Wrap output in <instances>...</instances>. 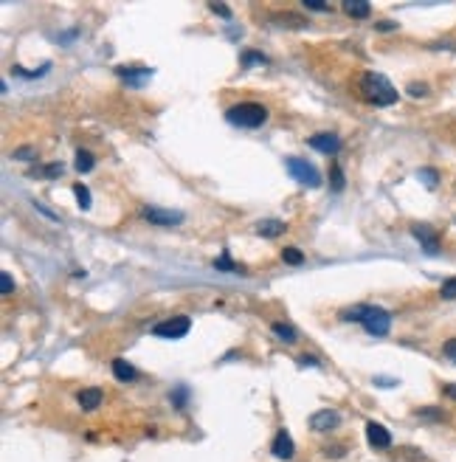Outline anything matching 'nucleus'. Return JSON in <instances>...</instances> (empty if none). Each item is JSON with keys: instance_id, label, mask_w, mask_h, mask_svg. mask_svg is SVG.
I'll list each match as a JSON object with an SVG mask.
<instances>
[{"instance_id": "nucleus-1", "label": "nucleus", "mask_w": 456, "mask_h": 462, "mask_svg": "<svg viewBox=\"0 0 456 462\" xmlns=\"http://www.w3.org/2000/svg\"><path fill=\"white\" fill-rule=\"evenodd\" d=\"M360 93L366 102L372 105H395L397 102V91L395 85L383 77V74H374V71H366L360 77Z\"/></svg>"}, {"instance_id": "nucleus-2", "label": "nucleus", "mask_w": 456, "mask_h": 462, "mask_svg": "<svg viewBox=\"0 0 456 462\" xmlns=\"http://www.w3.org/2000/svg\"><path fill=\"white\" fill-rule=\"evenodd\" d=\"M225 118L231 121V124H237V127H248V130H254V127L265 124V118H268V110H265L262 105H257V102H243V105L228 107Z\"/></svg>"}, {"instance_id": "nucleus-3", "label": "nucleus", "mask_w": 456, "mask_h": 462, "mask_svg": "<svg viewBox=\"0 0 456 462\" xmlns=\"http://www.w3.org/2000/svg\"><path fill=\"white\" fill-rule=\"evenodd\" d=\"M360 324H363V330H366L369 336H389L392 316H389L383 307H372V305H366Z\"/></svg>"}, {"instance_id": "nucleus-4", "label": "nucleus", "mask_w": 456, "mask_h": 462, "mask_svg": "<svg viewBox=\"0 0 456 462\" xmlns=\"http://www.w3.org/2000/svg\"><path fill=\"white\" fill-rule=\"evenodd\" d=\"M284 164H287V172L293 175V180H298L301 186H310V189L321 186V175H319V169H316L313 164H307L304 158H287Z\"/></svg>"}, {"instance_id": "nucleus-5", "label": "nucleus", "mask_w": 456, "mask_h": 462, "mask_svg": "<svg viewBox=\"0 0 456 462\" xmlns=\"http://www.w3.org/2000/svg\"><path fill=\"white\" fill-rule=\"evenodd\" d=\"M189 327H192V321L186 318V316H178V318H169V321H161V324H155V333L158 339H183L186 333H189Z\"/></svg>"}, {"instance_id": "nucleus-6", "label": "nucleus", "mask_w": 456, "mask_h": 462, "mask_svg": "<svg viewBox=\"0 0 456 462\" xmlns=\"http://www.w3.org/2000/svg\"><path fill=\"white\" fill-rule=\"evenodd\" d=\"M141 217L155 223V226H181L183 223V212H172V209H155V206H146L141 209Z\"/></svg>"}, {"instance_id": "nucleus-7", "label": "nucleus", "mask_w": 456, "mask_h": 462, "mask_svg": "<svg viewBox=\"0 0 456 462\" xmlns=\"http://www.w3.org/2000/svg\"><path fill=\"white\" fill-rule=\"evenodd\" d=\"M411 234L420 240L423 251H428V254H439V237H436V231H434L431 226L417 223V226H411Z\"/></svg>"}, {"instance_id": "nucleus-8", "label": "nucleus", "mask_w": 456, "mask_h": 462, "mask_svg": "<svg viewBox=\"0 0 456 462\" xmlns=\"http://www.w3.org/2000/svg\"><path fill=\"white\" fill-rule=\"evenodd\" d=\"M366 440H369V445L372 448H380V451H386L389 445H392V434L380 426V423H366Z\"/></svg>"}, {"instance_id": "nucleus-9", "label": "nucleus", "mask_w": 456, "mask_h": 462, "mask_svg": "<svg viewBox=\"0 0 456 462\" xmlns=\"http://www.w3.org/2000/svg\"><path fill=\"white\" fill-rule=\"evenodd\" d=\"M310 147L319 150V153H327V155H335L341 150V139L335 133H319V136H310Z\"/></svg>"}, {"instance_id": "nucleus-10", "label": "nucleus", "mask_w": 456, "mask_h": 462, "mask_svg": "<svg viewBox=\"0 0 456 462\" xmlns=\"http://www.w3.org/2000/svg\"><path fill=\"white\" fill-rule=\"evenodd\" d=\"M338 423H341V415L333 412V409H321V412H316V415L310 417V426H313L316 431H333Z\"/></svg>"}, {"instance_id": "nucleus-11", "label": "nucleus", "mask_w": 456, "mask_h": 462, "mask_svg": "<svg viewBox=\"0 0 456 462\" xmlns=\"http://www.w3.org/2000/svg\"><path fill=\"white\" fill-rule=\"evenodd\" d=\"M293 440H290V434L287 431H279L276 437H273V442H271V454L276 456V459H290L293 456Z\"/></svg>"}, {"instance_id": "nucleus-12", "label": "nucleus", "mask_w": 456, "mask_h": 462, "mask_svg": "<svg viewBox=\"0 0 456 462\" xmlns=\"http://www.w3.org/2000/svg\"><path fill=\"white\" fill-rule=\"evenodd\" d=\"M76 401H79V406H82V409L93 412V409H99V403L105 401V392H102V389H96V386H91V389H82L79 394H76Z\"/></svg>"}, {"instance_id": "nucleus-13", "label": "nucleus", "mask_w": 456, "mask_h": 462, "mask_svg": "<svg viewBox=\"0 0 456 462\" xmlns=\"http://www.w3.org/2000/svg\"><path fill=\"white\" fill-rule=\"evenodd\" d=\"M116 74L121 79H127V85H132V88H141L152 77V71H146V68H116Z\"/></svg>"}, {"instance_id": "nucleus-14", "label": "nucleus", "mask_w": 456, "mask_h": 462, "mask_svg": "<svg viewBox=\"0 0 456 462\" xmlns=\"http://www.w3.org/2000/svg\"><path fill=\"white\" fill-rule=\"evenodd\" d=\"M344 12H347L349 17L363 20V17H369V15H372V6L366 3V0H347V3H344Z\"/></svg>"}, {"instance_id": "nucleus-15", "label": "nucleus", "mask_w": 456, "mask_h": 462, "mask_svg": "<svg viewBox=\"0 0 456 462\" xmlns=\"http://www.w3.org/2000/svg\"><path fill=\"white\" fill-rule=\"evenodd\" d=\"M113 375H116L119 380H124V383H130V380H135V378H138L135 367H130V364H127V361H121V358H116V361H113Z\"/></svg>"}, {"instance_id": "nucleus-16", "label": "nucleus", "mask_w": 456, "mask_h": 462, "mask_svg": "<svg viewBox=\"0 0 456 462\" xmlns=\"http://www.w3.org/2000/svg\"><path fill=\"white\" fill-rule=\"evenodd\" d=\"M273 333H276V339H282L284 344H293V341L298 339L296 327H293V324H284V321H276V324H273Z\"/></svg>"}, {"instance_id": "nucleus-17", "label": "nucleus", "mask_w": 456, "mask_h": 462, "mask_svg": "<svg viewBox=\"0 0 456 462\" xmlns=\"http://www.w3.org/2000/svg\"><path fill=\"white\" fill-rule=\"evenodd\" d=\"M257 231L262 237H279L284 231V220H262V223H257Z\"/></svg>"}, {"instance_id": "nucleus-18", "label": "nucleus", "mask_w": 456, "mask_h": 462, "mask_svg": "<svg viewBox=\"0 0 456 462\" xmlns=\"http://www.w3.org/2000/svg\"><path fill=\"white\" fill-rule=\"evenodd\" d=\"M73 194H76V203H79V209L82 212H88L91 209V189L85 186V183H73Z\"/></svg>"}, {"instance_id": "nucleus-19", "label": "nucleus", "mask_w": 456, "mask_h": 462, "mask_svg": "<svg viewBox=\"0 0 456 462\" xmlns=\"http://www.w3.org/2000/svg\"><path fill=\"white\" fill-rule=\"evenodd\" d=\"M73 167H76V172H91V169L96 167V161H93V155H91L88 150H79V153H76Z\"/></svg>"}, {"instance_id": "nucleus-20", "label": "nucleus", "mask_w": 456, "mask_h": 462, "mask_svg": "<svg viewBox=\"0 0 456 462\" xmlns=\"http://www.w3.org/2000/svg\"><path fill=\"white\" fill-rule=\"evenodd\" d=\"M214 268H217V271H231V274H240V268L231 262L228 251H222V256H220V259H214Z\"/></svg>"}, {"instance_id": "nucleus-21", "label": "nucleus", "mask_w": 456, "mask_h": 462, "mask_svg": "<svg viewBox=\"0 0 456 462\" xmlns=\"http://www.w3.org/2000/svg\"><path fill=\"white\" fill-rule=\"evenodd\" d=\"M282 259L287 262V265H301V262H304V254H301L298 248H284V251H282Z\"/></svg>"}, {"instance_id": "nucleus-22", "label": "nucleus", "mask_w": 456, "mask_h": 462, "mask_svg": "<svg viewBox=\"0 0 456 462\" xmlns=\"http://www.w3.org/2000/svg\"><path fill=\"white\" fill-rule=\"evenodd\" d=\"M56 178V175H62V164H48V167H37L34 169V178Z\"/></svg>"}, {"instance_id": "nucleus-23", "label": "nucleus", "mask_w": 456, "mask_h": 462, "mask_svg": "<svg viewBox=\"0 0 456 462\" xmlns=\"http://www.w3.org/2000/svg\"><path fill=\"white\" fill-rule=\"evenodd\" d=\"M243 65H245V68H254V65H265V54H259V51H245V54H243Z\"/></svg>"}, {"instance_id": "nucleus-24", "label": "nucleus", "mask_w": 456, "mask_h": 462, "mask_svg": "<svg viewBox=\"0 0 456 462\" xmlns=\"http://www.w3.org/2000/svg\"><path fill=\"white\" fill-rule=\"evenodd\" d=\"M439 296H442V299H456V277H450V279H445V282H442Z\"/></svg>"}, {"instance_id": "nucleus-25", "label": "nucleus", "mask_w": 456, "mask_h": 462, "mask_svg": "<svg viewBox=\"0 0 456 462\" xmlns=\"http://www.w3.org/2000/svg\"><path fill=\"white\" fill-rule=\"evenodd\" d=\"M363 310H366V305L349 307V310H344V313H341V318H344V321H360V318H363Z\"/></svg>"}, {"instance_id": "nucleus-26", "label": "nucleus", "mask_w": 456, "mask_h": 462, "mask_svg": "<svg viewBox=\"0 0 456 462\" xmlns=\"http://www.w3.org/2000/svg\"><path fill=\"white\" fill-rule=\"evenodd\" d=\"M330 175H333V189H335V192H341V189H344V172H341V167L335 164Z\"/></svg>"}, {"instance_id": "nucleus-27", "label": "nucleus", "mask_w": 456, "mask_h": 462, "mask_svg": "<svg viewBox=\"0 0 456 462\" xmlns=\"http://www.w3.org/2000/svg\"><path fill=\"white\" fill-rule=\"evenodd\" d=\"M0 291H3V293H12V291H15L12 274H0Z\"/></svg>"}, {"instance_id": "nucleus-28", "label": "nucleus", "mask_w": 456, "mask_h": 462, "mask_svg": "<svg viewBox=\"0 0 456 462\" xmlns=\"http://www.w3.org/2000/svg\"><path fill=\"white\" fill-rule=\"evenodd\" d=\"M15 158H17V161H34V158H37V153H34L31 147H20V150L15 153Z\"/></svg>"}, {"instance_id": "nucleus-29", "label": "nucleus", "mask_w": 456, "mask_h": 462, "mask_svg": "<svg viewBox=\"0 0 456 462\" xmlns=\"http://www.w3.org/2000/svg\"><path fill=\"white\" fill-rule=\"evenodd\" d=\"M417 175H420V180H423V183H428V186H436V172H434V169H420Z\"/></svg>"}, {"instance_id": "nucleus-30", "label": "nucleus", "mask_w": 456, "mask_h": 462, "mask_svg": "<svg viewBox=\"0 0 456 462\" xmlns=\"http://www.w3.org/2000/svg\"><path fill=\"white\" fill-rule=\"evenodd\" d=\"M211 12H214V15H220V17H225V20L231 17V9H228L225 3H211Z\"/></svg>"}, {"instance_id": "nucleus-31", "label": "nucleus", "mask_w": 456, "mask_h": 462, "mask_svg": "<svg viewBox=\"0 0 456 462\" xmlns=\"http://www.w3.org/2000/svg\"><path fill=\"white\" fill-rule=\"evenodd\" d=\"M417 415H420V417H431V420H442V417H445L439 409H420Z\"/></svg>"}, {"instance_id": "nucleus-32", "label": "nucleus", "mask_w": 456, "mask_h": 462, "mask_svg": "<svg viewBox=\"0 0 456 462\" xmlns=\"http://www.w3.org/2000/svg\"><path fill=\"white\" fill-rule=\"evenodd\" d=\"M442 353L450 358V361H456V339H450V341H445V347H442Z\"/></svg>"}, {"instance_id": "nucleus-33", "label": "nucleus", "mask_w": 456, "mask_h": 462, "mask_svg": "<svg viewBox=\"0 0 456 462\" xmlns=\"http://www.w3.org/2000/svg\"><path fill=\"white\" fill-rule=\"evenodd\" d=\"M304 6H307L310 12H330V6H327V3H316V0H307V3H304Z\"/></svg>"}, {"instance_id": "nucleus-34", "label": "nucleus", "mask_w": 456, "mask_h": 462, "mask_svg": "<svg viewBox=\"0 0 456 462\" xmlns=\"http://www.w3.org/2000/svg\"><path fill=\"white\" fill-rule=\"evenodd\" d=\"M409 93H411V96H425V93H428V88H425V85H420V82H414V85H409Z\"/></svg>"}, {"instance_id": "nucleus-35", "label": "nucleus", "mask_w": 456, "mask_h": 462, "mask_svg": "<svg viewBox=\"0 0 456 462\" xmlns=\"http://www.w3.org/2000/svg\"><path fill=\"white\" fill-rule=\"evenodd\" d=\"M445 394H448L450 401H456V383H448V386H445Z\"/></svg>"}]
</instances>
